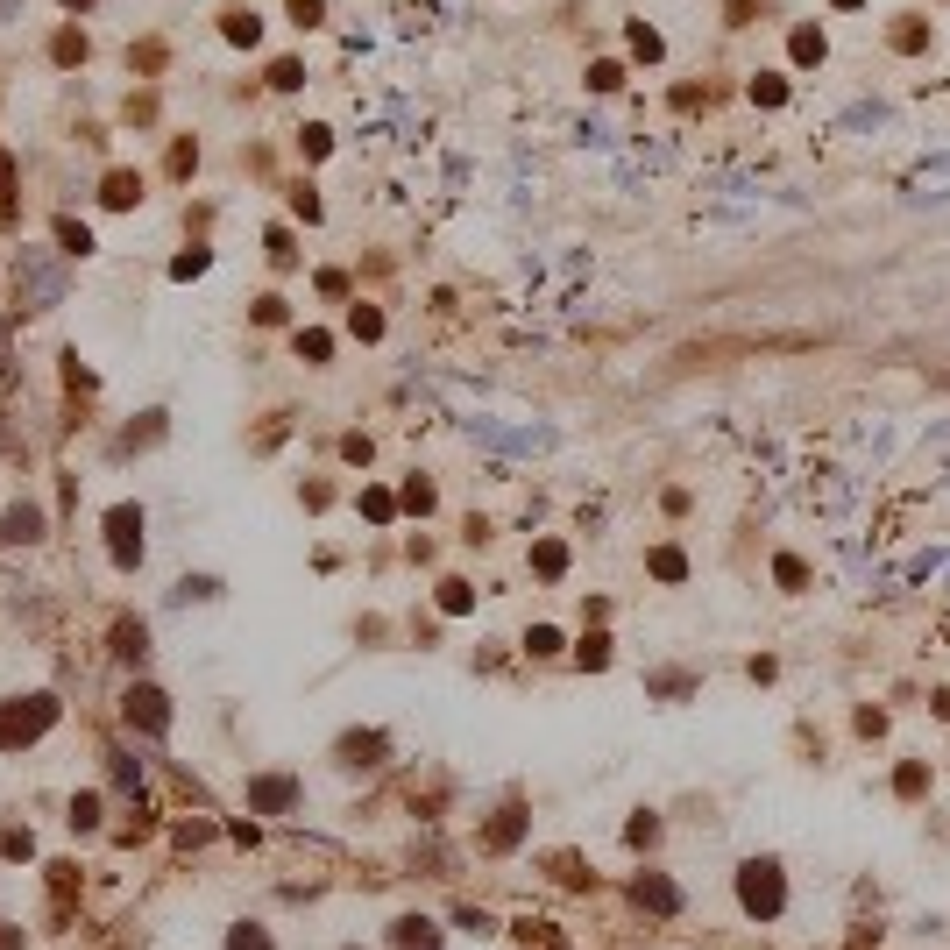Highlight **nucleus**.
<instances>
[{"label":"nucleus","mask_w":950,"mask_h":950,"mask_svg":"<svg viewBox=\"0 0 950 950\" xmlns=\"http://www.w3.org/2000/svg\"><path fill=\"white\" fill-rule=\"evenodd\" d=\"M64 8H93V0H64Z\"/></svg>","instance_id":"nucleus-25"},{"label":"nucleus","mask_w":950,"mask_h":950,"mask_svg":"<svg viewBox=\"0 0 950 950\" xmlns=\"http://www.w3.org/2000/svg\"><path fill=\"white\" fill-rule=\"evenodd\" d=\"M639 901H653V908H674V887H660V880H639Z\"/></svg>","instance_id":"nucleus-18"},{"label":"nucleus","mask_w":950,"mask_h":950,"mask_svg":"<svg viewBox=\"0 0 950 950\" xmlns=\"http://www.w3.org/2000/svg\"><path fill=\"white\" fill-rule=\"evenodd\" d=\"M745 901H752V908H780V880H773V865H752V873H745Z\"/></svg>","instance_id":"nucleus-5"},{"label":"nucleus","mask_w":950,"mask_h":950,"mask_svg":"<svg viewBox=\"0 0 950 950\" xmlns=\"http://www.w3.org/2000/svg\"><path fill=\"white\" fill-rule=\"evenodd\" d=\"M86 57V36H57V64H78Z\"/></svg>","instance_id":"nucleus-19"},{"label":"nucleus","mask_w":950,"mask_h":950,"mask_svg":"<svg viewBox=\"0 0 950 950\" xmlns=\"http://www.w3.org/2000/svg\"><path fill=\"white\" fill-rule=\"evenodd\" d=\"M0 355H8V320H0Z\"/></svg>","instance_id":"nucleus-24"},{"label":"nucleus","mask_w":950,"mask_h":950,"mask_svg":"<svg viewBox=\"0 0 950 950\" xmlns=\"http://www.w3.org/2000/svg\"><path fill=\"white\" fill-rule=\"evenodd\" d=\"M795 57L816 64V57H823V36H816V29H795Z\"/></svg>","instance_id":"nucleus-13"},{"label":"nucleus","mask_w":950,"mask_h":950,"mask_svg":"<svg viewBox=\"0 0 950 950\" xmlns=\"http://www.w3.org/2000/svg\"><path fill=\"white\" fill-rule=\"evenodd\" d=\"M256 802H263V809H284V802H291V780H263Z\"/></svg>","instance_id":"nucleus-11"},{"label":"nucleus","mask_w":950,"mask_h":950,"mask_svg":"<svg viewBox=\"0 0 950 950\" xmlns=\"http://www.w3.org/2000/svg\"><path fill=\"white\" fill-rule=\"evenodd\" d=\"M894 50H922V22H915V15H901V29H894Z\"/></svg>","instance_id":"nucleus-12"},{"label":"nucleus","mask_w":950,"mask_h":950,"mask_svg":"<svg viewBox=\"0 0 950 950\" xmlns=\"http://www.w3.org/2000/svg\"><path fill=\"white\" fill-rule=\"evenodd\" d=\"M227 43H256V15H227Z\"/></svg>","instance_id":"nucleus-15"},{"label":"nucleus","mask_w":950,"mask_h":950,"mask_svg":"<svg viewBox=\"0 0 950 950\" xmlns=\"http://www.w3.org/2000/svg\"><path fill=\"white\" fill-rule=\"evenodd\" d=\"M93 816H100V795H78V802H71V823H78V830H93Z\"/></svg>","instance_id":"nucleus-14"},{"label":"nucleus","mask_w":950,"mask_h":950,"mask_svg":"<svg viewBox=\"0 0 950 950\" xmlns=\"http://www.w3.org/2000/svg\"><path fill=\"white\" fill-rule=\"evenodd\" d=\"M50 717H57L50 695H29V709H0V745H29V738H43Z\"/></svg>","instance_id":"nucleus-2"},{"label":"nucleus","mask_w":950,"mask_h":950,"mask_svg":"<svg viewBox=\"0 0 950 950\" xmlns=\"http://www.w3.org/2000/svg\"><path fill=\"white\" fill-rule=\"evenodd\" d=\"M291 15H298V29H312V22L327 15V0H291Z\"/></svg>","instance_id":"nucleus-17"},{"label":"nucleus","mask_w":950,"mask_h":950,"mask_svg":"<svg viewBox=\"0 0 950 950\" xmlns=\"http://www.w3.org/2000/svg\"><path fill=\"white\" fill-rule=\"evenodd\" d=\"M57 242H64L71 256H86V249H93V234H86V227H78V220H57Z\"/></svg>","instance_id":"nucleus-10"},{"label":"nucleus","mask_w":950,"mask_h":950,"mask_svg":"<svg viewBox=\"0 0 950 950\" xmlns=\"http://www.w3.org/2000/svg\"><path fill=\"white\" fill-rule=\"evenodd\" d=\"M8 539H15V546H22V539H43V511L15 504V511H8Z\"/></svg>","instance_id":"nucleus-6"},{"label":"nucleus","mask_w":950,"mask_h":950,"mask_svg":"<svg viewBox=\"0 0 950 950\" xmlns=\"http://www.w3.org/2000/svg\"><path fill=\"white\" fill-rule=\"evenodd\" d=\"M15 291H22V305H29V312H43V305H57V298H64V270H57L43 249H22V263H15Z\"/></svg>","instance_id":"nucleus-1"},{"label":"nucleus","mask_w":950,"mask_h":950,"mask_svg":"<svg viewBox=\"0 0 950 950\" xmlns=\"http://www.w3.org/2000/svg\"><path fill=\"white\" fill-rule=\"evenodd\" d=\"M135 199H142V178H135V171H114V178H107V206H135Z\"/></svg>","instance_id":"nucleus-7"},{"label":"nucleus","mask_w":950,"mask_h":950,"mask_svg":"<svg viewBox=\"0 0 950 950\" xmlns=\"http://www.w3.org/2000/svg\"><path fill=\"white\" fill-rule=\"evenodd\" d=\"M107 546H114V561H121V568H135V561H142V511H135V504L107 511Z\"/></svg>","instance_id":"nucleus-3"},{"label":"nucleus","mask_w":950,"mask_h":950,"mask_svg":"<svg viewBox=\"0 0 950 950\" xmlns=\"http://www.w3.org/2000/svg\"><path fill=\"white\" fill-rule=\"evenodd\" d=\"M234 950H270V943H263L256 929H242V936H234Z\"/></svg>","instance_id":"nucleus-22"},{"label":"nucleus","mask_w":950,"mask_h":950,"mask_svg":"<svg viewBox=\"0 0 950 950\" xmlns=\"http://www.w3.org/2000/svg\"><path fill=\"white\" fill-rule=\"evenodd\" d=\"M837 8H858V0H837Z\"/></svg>","instance_id":"nucleus-26"},{"label":"nucleus","mask_w":950,"mask_h":950,"mask_svg":"<svg viewBox=\"0 0 950 950\" xmlns=\"http://www.w3.org/2000/svg\"><path fill=\"white\" fill-rule=\"evenodd\" d=\"M0 206H8V156H0Z\"/></svg>","instance_id":"nucleus-23"},{"label":"nucleus","mask_w":950,"mask_h":950,"mask_svg":"<svg viewBox=\"0 0 950 950\" xmlns=\"http://www.w3.org/2000/svg\"><path fill=\"white\" fill-rule=\"evenodd\" d=\"M128 724H142V731H164L171 724V709H164V695H156V688H128Z\"/></svg>","instance_id":"nucleus-4"},{"label":"nucleus","mask_w":950,"mask_h":950,"mask_svg":"<svg viewBox=\"0 0 950 950\" xmlns=\"http://www.w3.org/2000/svg\"><path fill=\"white\" fill-rule=\"evenodd\" d=\"M398 950H433V922H398Z\"/></svg>","instance_id":"nucleus-9"},{"label":"nucleus","mask_w":950,"mask_h":950,"mask_svg":"<svg viewBox=\"0 0 950 950\" xmlns=\"http://www.w3.org/2000/svg\"><path fill=\"white\" fill-rule=\"evenodd\" d=\"M0 950H22V929H15V922H0Z\"/></svg>","instance_id":"nucleus-21"},{"label":"nucleus","mask_w":950,"mask_h":950,"mask_svg":"<svg viewBox=\"0 0 950 950\" xmlns=\"http://www.w3.org/2000/svg\"><path fill=\"white\" fill-rule=\"evenodd\" d=\"M752 100H759V107H780V100H787V86H780V78H759Z\"/></svg>","instance_id":"nucleus-16"},{"label":"nucleus","mask_w":950,"mask_h":950,"mask_svg":"<svg viewBox=\"0 0 950 950\" xmlns=\"http://www.w3.org/2000/svg\"><path fill=\"white\" fill-rule=\"evenodd\" d=\"M0 851H8V858H29V830H0Z\"/></svg>","instance_id":"nucleus-20"},{"label":"nucleus","mask_w":950,"mask_h":950,"mask_svg":"<svg viewBox=\"0 0 950 950\" xmlns=\"http://www.w3.org/2000/svg\"><path fill=\"white\" fill-rule=\"evenodd\" d=\"M142 639H149L142 624H128V617L114 624V653H121V660H142Z\"/></svg>","instance_id":"nucleus-8"}]
</instances>
